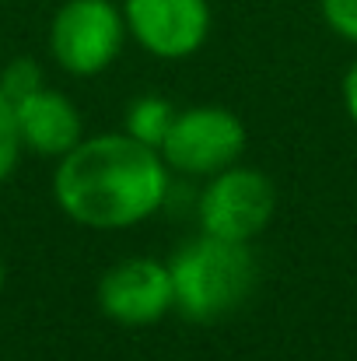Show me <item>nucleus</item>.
<instances>
[{"label": "nucleus", "instance_id": "20e7f679", "mask_svg": "<svg viewBox=\"0 0 357 361\" xmlns=\"http://www.w3.org/2000/svg\"><path fill=\"white\" fill-rule=\"evenodd\" d=\"M277 211L273 179L259 169L232 165L211 176L196 200L200 232L228 242H252L266 232Z\"/></svg>", "mask_w": 357, "mask_h": 361}, {"label": "nucleus", "instance_id": "6e6552de", "mask_svg": "<svg viewBox=\"0 0 357 361\" xmlns=\"http://www.w3.org/2000/svg\"><path fill=\"white\" fill-rule=\"evenodd\" d=\"M14 116H18V133H21V147L42 154V158H63L81 137H84V123L77 106L56 92V88H39L32 95H25L21 102H14Z\"/></svg>", "mask_w": 357, "mask_h": 361}, {"label": "nucleus", "instance_id": "1a4fd4ad", "mask_svg": "<svg viewBox=\"0 0 357 361\" xmlns=\"http://www.w3.org/2000/svg\"><path fill=\"white\" fill-rule=\"evenodd\" d=\"M175 116H179V109H175L165 95H140V99H133V102L126 106L123 130H126L133 140H140V144L161 151V144H165V137H168Z\"/></svg>", "mask_w": 357, "mask_h": 361}, {"label": "nucleus", "instance_id": "f03ea898", "mask_svg": "<svg viewBox=\"0 0 357 361\" xmlns=\"http://www.w3.org/2000/svg\"><path fill=\"white\" fill-rule=\"evenodd\" d=\"M175 312L189 323H218L238 312L256 284H259V259L249 242H228L203 235L175 249L168 259Z\"/></svg>", "mask_w": 357, "mask_h": 361}, {"label": "nucleus", "instance_id": "9b49d317", "mask_svg": "<svg viewBox=\"0 0 357 361\" xmlns=\"http://www.w3.org/2000/svg\"><path fill=\"white\" fill-rule=\"evenodd\" d=\"M18 158H21V133H18L14 102L0 92V183H7V176L14 172Z\"/></svg>", "mask_w": 357, "mask_h": 361}, {"label": "nucleus", "instance_id": "7ed1b4c3", "mask_svg": "<svg viewBox=\"0 0 357 361\" xmlns=\"http://www.w3.org/2000/svg\"><path fill=\"white\" fill-rule=\"evenodd\" d=\"M126 18L113 0H63L49 21V53L74 78H99L126 46Z\"/></svg>", "mask_w": 357, "mask_h": 361}, {"label": "nucleus", "instance_id": "9d476101", "mask_svg": "<svg viewBox=\"0 0 357 361\" xmlns=\"http://www.w3.org/2000/svg\"><path fill=\"white\" fill-rule=\"evenodd\" d=\"M42 85H46V81H42V67H39L35 60H28V56L11 60V63L0 71V92H4L11 102H21L25 95L39 92Z\"/></svg>", "mask_w": 357, "mask_h": 361}, {"label": "nucleus", "instance_id": "4468645a", "mask_svg": "<svg viewBox=\"0 0 357 361\" xmlns=\"http://www.w3.org/2000/svg\"><path fill=\"white\" fill-rule=\"evenodd\" d=\"M4 281H7V267H4V256H0V291H4Z\"/></svg>", "mask_w": 357, "mask_h": 361}, {"label": "nucleus", "instance_id": "0eeeda50", "mask_svg": "<svg viewBox=\"0 0 357 361\" xmlns=\"http://www.w3.org/2000/svg\"><path fill=\"white\" fill-rule=\"evenodd\" d=\"M99 309L119 326H151L175 309L168 263L151 256H126L99 281Z\"/></svg>", "mask_w": 357, "mask_h": 361}, {"label": "nucleus", "instance_id": "f257e3e1", "mask_svg": "<svg viewBox=\"0 0 357 361\" xmlns=\"http://www.w3.org/2000/svg\"><path fill=\"white\" fill-rule=\"evenodd\" d=\"M172 169L161 151L126 130L81 137L53 172L56 207L81 228L123 232L154 218L168 197Z\"/></svg>", "mask_w": 357, "mask_h": 361}, {"label": "nucleus", "instance_id": "ddd939ff", "mask_svg": "<svg viewBox=\"0 0 357 361\" xmlns=\"http://www.w3.org/2000/svg\"><path fill=\"white\" fill-rule=\"evenodd\" d=\"M340 99H344L347 120L354 123V130H357V56H354V63L347 67V74H344V85H340Z\"/></svg>", "mask_w": 357, "mask_h": 361}, {"label": "nucleus", "instance_id": "f8f14e48", "mask_svg": "<svg viewBox=\"0 0 357 361\" xmlns=\"http://www.w3.org/2000/svg\"><path fill=\"white\" fill-rule=\"evenodd\" d=\"M319 18L337 39L357 46V0H319Z\"/></svg>", "mask_w": 357, "mask_h": 361}, {"label": "nucleus", "instance_id": "423d86ee", "mask_svg": "<svg viewBox=\"0 0 357 361\" xmlns=\"http://www.w3.org/2000/svg\"><path fill=\"white\" fill-rule=\"evenodd\" d=\"M130 39L154 60H189L211 35V0H123Z\"/></svg>", "mask_w": 357, "mask_h": 361}, {"label": "nucleus", "instance_id": "39448f33", "mask_svg": "<svg viewBox=\"0 0 357 361\" xmlns=\"http://www.w3.org/2000/svg\"><path fill=\"white\" fill-rule=\"evenodd\" d=\"M245 144H249L245 123L232 109L189 106V109H179V116L161 144V158L179 176L211 179L238 165V158L245 154Z\"/></svg>", "mask_w": 357, "mask_h": 361}]
</instances>
